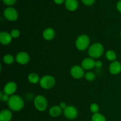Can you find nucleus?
Segmentation results:
<instances>
[{
  "instance_id": "1",
  "label": "nucleus",
  "mask_w": 121,
  "mask_h": 121,
  "mask_svg": "<svg viewBox=\"0 0 121 121\" xmlns=\"http://www.w3.org/2000/svg\"><path fill=\"white\" fill-rule=\"evenodd\" d=\"M7 105L9 109L15 112H18L24 107V101L20 96L14 95L11 96L9 100L7 102Z\"/></svg>"
},
{
  "instance_id": "2",
  "label": "nucleus",
  "mask_w": 121,
  "mask_h": 121,
  "mask_svg": "<svg viewBox=\"0 0 121 121\" xmlns=\"http://www.w3.org/2000/svg\"><path fill=\"white\" fill-rule=\"evenodd\" d=\"M104 52V47L101 43H95L91 45L88 49V54L90 57L98 59L102 56Z\"/></svg>"
},
{
  "instance_id": "3",
  "label": "nucleus",
  "mask_w": 121,
  "mask_h": 121,
  "mask_svg": "<svg viewBox=\"0 0 121 121\" xmlns=\"http://www.w3.org/2000/svg\"><path fill=\"white\" fill-rule=\"evenodd\" d=\"M76 47L79 50L84 51L87 49L90 44V38L86 34H82L76 40Z\"/></svg>"
},
{
  "instance_id": "4",
  "label": "nucleus",
  "mask_w": 121,
  "mask_h": 121,
  "mask_svg": "<svg viewBox=\"0 0 121 121\" xmlns=\"http://www.w3.org/2000/svg\"><path fill=\"white\" fill-rule=\"evenodd\" d=\"M39 83L44 89H50L55 85L56 80L52 76L45 75L40 79Z\"/></svg>"
},
{
  "instance_id": "5",
  "label": "nucleus",
  "mask_w": 121,
  "mask_h": 121,
  "mask_svg": "<svg viewBox=\"0 0 121 121\" xmlns=\"http://www.w3.org/2000/svg\"><path fill=\"white\" fill-rule=\"evenodd\" d=\"M34 105L37 110L43 112L47 109L48 102L44 96L42 95H38L34 98Z\"/></svg>"
},
{
  "instance_id": "6",
  "label": "nucleus",
  "mask_w": 121,
  "mask_h": 121,
  "mask_svg": "<svg viewBox=\"0 0 121 121\" xmlns=\"http://www.w3.org/2000/svg\"><path fill=\"white\" fill-rule=\"evenodd\" d=\"M4 16L7 20L10 21H15L18 17V14L16 9L12 7H8L4 11Z\"/></svg>"
},
{
  "instance_id": "7",
  "label": "nucleus",
  "mask_w": 121,
  "mask_h": 121,
  "mask_svg": "<svg viewBox=\"0 0 121 121\" xmlns=\"http://www.w3.org/2000/svg\"><path fill=\"white\" fill-rule=\"evenodd\" d=\"M63 114L66 118L69 119H74L78 116V111L73 106H67L63 110Z\"/></svg>"
},
{
  "instance_id": "8",
  "label": "nucleus",
  "mask_w": 121,
  "mask_h": 121,
  "mask_svg": "<svg viewBox=\"0 0 121 121\" xmlns=\"http://www.w3.org/2000/svg\"><path fill=\"white\" fill-rule=\"evenodd\" d=\"M70 74L73 78L79 79L85 76V70L79 65L73 66L70 69Z\"/></svg>"
},
{
  "instance_id": "9",
  "label": "nucleus",
  "mask_w": 121,
  "mask_h": 121,
  "mask_svg": "<svg viewBox=\"0 0 121 121\" xmlns=\"http://www.w3.org/2000/svg\"><path fill=\"white\" fill-rule=\"evenodd\" d=\"M17 89V85L14 82H9L5 85L3 88V92L9 96L14 95Z\"/></svg>"
},
{
  "instance_id": "10",
  "label": "nucleus",
  "mask_w": 121,
  "mask_h": 121,
  "mask_svg": "<svg viewBox=\"0 0 121 121\" xmlns=\"http://www.w3.org/2000/svg\"><path fill=\"white\" fill-rule=\"evenodd\" d=\"M30 56L25 52H20L17 54L15 60L20 65H24L28 63L30 61Z\"/></svg>"
},
{
  "instance_id": "11",
  "label": "nucleus",
  "mask_w": 121,
  "mask_h": 121,
  "mask_svg": "<svg viewBox=\"0 0 121 121\" xmlns=\"http://www.w3.org/2000/svg\"><path fill=\"white\" fill-rule=\"evenodd\" d=\"M95 61L94 59L92 57L85 58L82 61V67L84 70H89L95 67Z\"/></svg>"
},
{
  "instance_id": "12",
  "label": "nucleus",
  "mask_w": 121,
  "mask_h": 121,
  "mask_svg": "<svg viewBox=\"0 0 121 121\" xmlns=\"http://www.w3.org/2000/svg\"><path fill=\"white\" fill-rule=\"evenodd\" d=\"M109 70L112 74L117 75L121 72V63L118 61H113L109 67Z\"/></svg>"
},
{
  "instance_id": "13",
  "label": "nucleus",
  "mask_w": 121,
  "mask_h": 121,
  "mask_svg": "<svg viewBox=\"0 0 121 121\" xmlns=\"http://www.w3.org/2000/svg\"><path fill=\"white\" fill-rule=\"evenodd\" d=\"M13 38L10 33L7 31H2L0 33V43L3 45H8L12 41Z\"/></svg>"
},
{
  "instance_id": "14",
  "label": "nucleus",
  "mask_w": 121,
  "mask_h": 121,
  "mask_svg": "<svg viewBox=\"0 0 121 121\" xmlns=\"http://www.w3.org/2000/svg\"><path fill=\"white\" fill-rule=\"evenodd\" d=\"M56 35L55 31L52 28H47L44 30L43 33V37L44 39L47 41H50L53 40Z\"/></svg>"
},
{
  "instance_id": "15",
  "label": "nucleus",
  "mask_w": 121,
  "mask_h": 121,
  "mask_svg": "<svg viewBox=\"0 0 121 121\" xmlns=\"http://www.w3.org/2000/svg\"><path fill=\"white\" fill-rule=\"evenodd\" d=\"M13 118V113L9 109H3L0 113V121H11Z\"/></svg>"
},
{
  "instance_id": "16",
  "label": "nucleus",
  "mask_w": 121,
  "mask_h": 121,
  "mask_svg": "<svg viewBox=\"0 0 121 121\" xmlns=\"http://www.w3.org/2000/svg\"><path fill=\"white\" fill-rule=\"evenodd\" d=\"M79 4L77 0H66L65 6L68 10L73 11L78 8Z\"/></svg>"
},
{
  "instance_id": "17",
  "label": "nucleus",
  "mask_w": 121,
  "mask_h": 121,
  "mask_svg": "<svg viewBox=\"0 0 121 121\" xmlns=\"http://www.w3.org/2000/svg\"><path fill=\"white\" fill-rule=\"evenodd\" d=\"M62 113V109L59 106H53L50 109L49 114L53 118L59 117Z\"/></svg>"
},
{
  "instance_id": "18",
  "label": "nucleus",
  "mask_w": 121,
  "mask_h": 121,
  "mask_svg": "<svg viewBox=\"0 0 121 121\" xmlns=\"http://www.w3.org/2000/svg\"><path fill=\"white\" fill-rule=\"evenodd\" d=\"M28 80L32 84H36L40 82V79L39 76L35 73H31L28 76Z\"/></svg>"
},
{
  "instance_id": "19",
  "label": "nucleus",
  "mask_w": 121,
  "mask_h": 121,
  "mask_svg": "<svg viewBox=\"0 0 121 121\" xmlns=\"http://www.w3.org/2000/svg\"><path fill=\"white\" fill-rule=\"evenodd\" d=\"M105 56H106V59L108 60L111 61H115L116 59H117V54H116L115 52L113 50H108L106 52V54H105Z\"/></svg>"
},
{
  "instance_id": "20",
  "label": "nucleus",
  "mask_w": 121,
  "mask_h": 121,
  "mask_svg": "<svg viewBox=\"0 0 121 121\" xmlns=\"http://www.w3.org/2000/svg\"><path fill=\"white\" fill-rule=\"evenodd\" d=\"M92 121H106V119L104 115L100 113L93 114L92 117Z\"/></svg>"
},
{
  "instance_id": "21",
  "label": "nucleus",
  "mask_w": 121,
  "mask_h": 121,
  "mask_svg": "<svg viewBox=\"0 0 121 121\" xmlns=\"http://www.w3.org/2000/svg\"><path fill=\"white\" fill-rule=\"evenodd\" d=\"M3 61L6 65H11L14 62V58L11 54H6L3 57Z\"/></svg>"
},
{
  "instance_id": "22",
  "label": "nucleus",
  "mask_w": 121,
  "mask_h": 121,
  "mask_svg": "<svg viewBox=\"0 0 121 121\" xmlns=\"http://www.w3.org/2000/svg\"><path fill=\"white\" fill-rule=\"evenodd\" d=\"M85 79L87 80V81L92 82L95 79L96 75L93 72H87V73H85Z\"/></svg>"
},
{
  "instance_id": "23",
  "label": "nucleus",
  "mask_w": 121,
  "mask_h": 121,
  "mask_svg": "<svg viewBox=\"0 0 121 121\" xmlns=\"http://www.w3.org/2000/svg\"><path fill=\"white\" fill-rule=\"evenodd\" d=\"M90 111L93 114L99 113V106L96 103H93L90 106Z\"/></svg>"
},
{
  "instance_id": "24",
  "label": "nucleus",
  "mask_w": 121,
  "mask_h": 121,
  "mask_svg": "<svg viewBox=\"0 0 121 121\" xmlns=\"http://www.w3.org/2000/svg\"><path fill=\"white\" fill-rule=\"evenodd\" d=\"M10 34L13 39H17L20 35V31L18 29H13L10 32Z\"/></svg>"
},
{
  "instance_id": "25",
  "label": "nucleus",
  "mask_w": 121,
  "mask_h": 121,
  "mask_svg": "<svg viewBox=\"0 0 121 121\" xmlns=\"http://www.w3.org/2000/svg\"><path fill=\"white\" fill-rule=\"evenodd\" d=\"M9 98H10V96L9 95L5 94L3 92H1L0 93V99L2 102H8Z\"/></svg>"
},
{
  "instance_id": "26",
  "label": "nucleus",
  "mask_w": 121,
  "mask_h": 121,
  "mask_svg": "<svg viewBox=\"0 0 121 121\" xmlns=\"http://www.w3.org/2000/svg\"><path fill=\"white\" fill-rule=\"evenodd\" d=\"M4 3L7 5H12L16 2V0H2Z\"/></svg>"
},
{
  "instance_id": "27",
  "label": "nucleus",
  "mask_w": 121,
  "mask_h": 121,
  "mask_svg": "<svg viewBox=\"0 0 121 121\" xmlns=\"http://www.w3.org/2000/svg\"><path fill=\"white\" fill-rule=\"evenodd\" d=\"M95 0H82L83 3L86 5H91L95 2Z\"/></svg>"
},
{
  "instance_id": "28",
  "label": "nucleus",
  "mask_w": 121,
  "mask_h": 121,
  "mask_svg": "<svg viewBox=\"0 0 121 121\" xmlns=\"http://www.w3.org/2000/svg\"><path fill=\"white\" fill-rule=\"evenodd\" d=\"M103 66V63L100 60L95 61V67L97 68H101Z\"/></svg>"
},
{
  "instance_id": "29",
  "label": "nucleus",
  "mask_w": 121,
  "mask_h": 121,
  "mask_svg": "<svg viewBox=\"0 0 121 121\" xmlns=\"http://www.w3.org/2000/svg\"><path fill=\"white\" fill-rule=\"evenodd\" d=\"M59 106H60V108H61V109H65V108H66V107H67V105H66V104L65 102H61L60 103V105H59Z\"/></svg>"
},
{
  "instance_id": "30",
  "label": "nucleus",
  "mask_w": 121,
  "mask_h": 121,
  "mask_svg": "<svg viewBox=\"0 0 121 121\" xmlns=\"http://www.w3.org/2000/svg\"><path fill=\"white\" fill-rule=\"evenodd\" d=\"M117 8L120 13H121V1H119L117 4Z\"/></svg>"
},
{
  "instance_id": "31",
  "label": "nucleus",
  "mask_w": 121,
  "mask_h": 121,
  "mask_svg": "<svg viewBox=\"0 0 121 121\" xmlns=\"http://www.w3.org/2000/svg\"><path fill=\"white\" fill-rule=\"evenodd\" d=\"M54 1L57 4H61L64 2V0H54Z\"/></svg>"
},
{
  "instance_id": "32",
  "label": "nucleus",
  "mask_w": 121,
  "mask_h": 121,
  "mask_svg": "<svg viewBox=\"0 0 121 121\" xmlns=\"http://www.w3.org/2000/svg\"><path fill=\"white\" fill-rule=\"evenodd\" d=\"M120 35H121V32H120Z\"/></svg>"
},
{
  "instance_id": "33",
  "label": "nucleus",
  "mask_w": 121,
  "mask_h": 121,
  "mask_svg": "<svg viewBox=\"0 0 121 121\" xmlns=\"http://www.w3.org/2000/svg\"></svg>"
}]
</instances>
